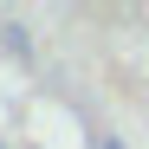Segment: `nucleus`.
Instances as JSON below:
<instances>
[{
    "instance_id": "obj_1",
    "label": "nucleus",
    "mask_w": 149,
    "mask_h": 149,
    "mask_svg": "<svg viewBox=\"0 0 149 149\" xmlns=\"http://www.w3.org/2000/svg\"><path fill=\"white\" fill-rule=\"evenodd\" d=\"M97 149H123V143H117V136H104V143H97Z\"/></svg>"
}]
</instances>
